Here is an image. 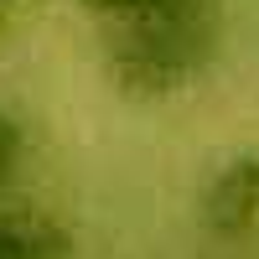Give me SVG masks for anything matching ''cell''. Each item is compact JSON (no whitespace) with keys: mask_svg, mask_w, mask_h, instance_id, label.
Returning a JSON list of instances; mask_svg holds the SVG:
<instances>
[{"mask_svg":"<svg viewBox=\"0 0 259 259\" xmlns=\"http://www.w3.org/2000/svg\"><path fill=\"white\" fill-rule=\"evenodd\" d=\"M218 41V0H135L119 11L114 73L130 89L166 94L202 73Z\"/></svg>","mask_w":259,"mask_h":259,"instance_id":"obj_1","label":"cell"},{"mask_svg":"<svg viewBox=\"0 0 259 259\" xmlns=\"http://www.w3.org/2000/svg\"><path fill=\"white\" fill-rule=\"evenodd\" d=\"M21 161H26V124L0 109V187L21 171Z\"/></svg>","mask_w":259,"mask_h":259,"instance_id":"obj_4","label":"cell"},{"mask_svg":"<svg viewBox=\"0 0 259 259\" xmlns=\"http://www.w3.org/2000/svg\"><path fill=\"white\" fill-rule=\"evenodd\" d=\"M0 259H73V239L36 212L0 218Z\"/></svg>","mask_w":259,"mask_h":259,"instance_id":"obj_3","label":"cell"},{"mask_svg":"<svg viewBox=\"0 0 259 259\" xmlns=\"http://www.w3.org/2000/svg\"><path fill=\"white\" fill-rule=\"evenodd\" d=\"M78 6H89V11H104V16H119V11H130L135 0H78Z\"/></svg>","mask_w":259,"mask_h":259,"instance_id":"obj_5","label":"cell"},{"mask_svg":"<svg viewBox=\"0 0 259 259\" xmlns=\"http://www.w3.org/2000/svg\"><path fill=\"white\" fill-rule=\"evenodd\" d=\"M202 223L218 239H244L259 228V156H233L202 187Z\"/></svg>","mask_w":259,"mask_h":259,"instance_id":"obj_2","label":"cell"}]
</instances>
